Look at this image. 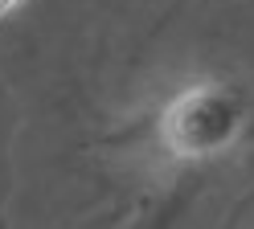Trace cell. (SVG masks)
I'll list each match as a JSON object with an SVG mask.
<instances>
[{
    "label": "cell",
    "instance_id": "1",
    "mask_svg": "<svg viewBox=\"0 0 254 229\" xmlns=\"http://www.w3.org/2000/svg\"><path fill=\"white\" fill-rule=\"evenodd\" d=\"M246 123V98L226 82H197L168 98L160 111V143L181 160H201L226 147L242 135Z\"/></svg>",
    "mask_w": 254,
    "mask_h": 229
},
{
    "label": "cell",
    "instance_id": "2",
    "mask_svg": "<svg viewBox=\"0 0 254 229\" xmlns=\"http://www.w3.org/2000/svg\"><path fill=\"white\" fill-rule=\"evenodd\" d=\"M17 4H21V0H0V16H4V12H12Z\"/></svg>",
    "mask_w": 254,
    "mask_h": 229
}]
</instances>
